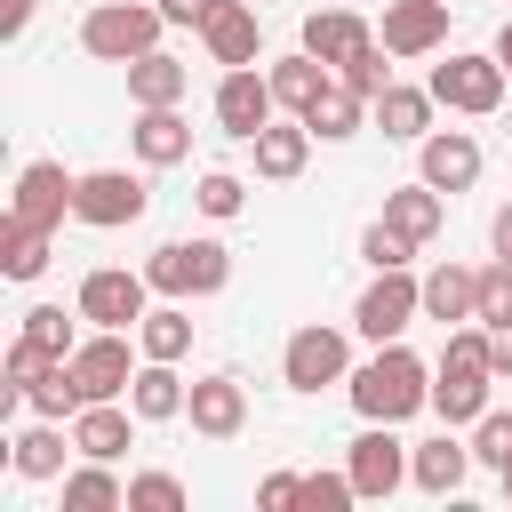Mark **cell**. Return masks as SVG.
<instances>
[{"label": "cell", "mask_w": 512, "mask_h": 512, "mask_svg": "<svg viewBox=\"0 0 512 512\" xmlns=\"http://www.w3.org/2000/svg\"><path fill=\"white\" fill-rule=\"evenodd\" d=\"M488 384H496V328L456 320L432 368V416L440 424H480L488 416Z\"/></svg>", "instance_id": "1"}, {"label": "cell", "mask_w": 512, "mask_h": 512, "mask_svg": "<svg viewBox=\"0 0 512 512\" xmlns=\"http://www.w3.org/2000/svg\"><path fill=\"white\" fill-rule=\"evenodd\" d=\"M344 392H352V408L368 424H408L416 408H432V368L408 344H376V360H360L344 376Z\"/></svg>", "instance_id": "2"}, {"label": "cell", "mask_w": 512, "mask_h": 512, "mask_svg": "<svg viewBox=\"0 0 512 512\" xmlns=\"http://www.w3.org/2000/svg\"><path fill=\"white\" fill-rule=\"evenodd\" d=\"M160 32H168L160 0H96V8L80 16V48H88L96 64H136V56L160 48Z\"/></svg>", "instance_id": "3"}, {"label": "cell", "mask_w": 512, "mask_h": 512, "mask_svg": "<svg viewBox=\"0 0 512 512\" xmlns=\"http://www.w3.org/2000/svg\"><path fill=\"white\" fill-rule=\"evenodd\" d=\"M144 280H152V296H216L224 280H232V248L224 240H160L152 256H144Z\"/></svg>", "instance_id": "4"}, {"label": "cell", "mask_w": 512, "mask_h": 512, "mask_svg": "<svg viewBox=\"0 0 512 512\" xmlns=\"http://www.w3.org/2000/svg\"><path fill=\"white\" fill-rule=\"evenodd\" d=\"M432 104H448V112H472V120H488V112H504V88H512V72L496 64V48L488 56H448V64H432Z\"/></svg>", "instance_id": "5"}, {"label": "cell", "mask_w": 512, "mask_h": 512, "mask_svg": "<svg viewBox=\"0 0 512 512\" xmlns=\"http://www.w3.org/2000/svg\"><path fill=\"white\" fill-rule=\"evenodd\" d=\"M408 320H424V280H416L408 264H392V272H376V280L360 288L352 328H360L368 344H400V328H408Z\"/></svg>", "instance_id": "6"}, {"label": "cell", "mask_w": 512, "mask_h": 512, "mask_svg": "<svg viewBox=\"0 0 512 512\" xmlns=\"http://www.w3.org/2000/svg\"><path fill=\"white\" fill-rule=\"evenodd\" d=\"M280 120V96H272V72H256V64H232L224 80H216V128L232 136V144H256L264 128Z\"/></svg>", "instance_id": "7"}, {"label": "cell", "mask_w": 512, "mask_h": 512, "mask_svg": "<svg viewBox=\"0 0 512 512\" xmlns=\"http://www.w3.org/2000/svg\"><path fill=\"white\" fill-rule=\"evenodd\" d=\"M152 208V192H144V176H128V168H88L80 184H72V216L88 224V232H120V224H136Z\"/></svg>", "instance_id": "8"}, {"label": "cell", "mask_w": 512, "mask_h": 512, "mask_svg": "<svg viewBox=\"0 0 512 512\" xmlns=\"http://www.w3.org/2000/svg\"><path fill=\"white\" fill-rule=\"evenodd\" d=\"M72 312H80V320H96V328H136V320L152 312V280H144V272H128V264H96V272L80 280Z\"/></svg>", "instance_id": "9"}, {"label": "cell", "mask_w": 512, "mask_h": 512, "mask_svg": "<svg viewBox=\"0 0 512 512\" xmlns=\"http://www.w3.org/2000/svg\"><path fill=\"white\" fill-rule=\"evenodd\" d=\"M136 368H144V360H128V328H96V336L72 344V384H80V400H128Z\"/></svg>", "instance_id": "10"}, {"label": "cell", "mask_w": 512, "mask_h": 512, "mask_svg": "<svg viewBox=\"0 0 512 512\" xmlns=\"http://www.w3.org/2000/svg\"><path fill=\"white\" fill-rule=\"evenodd\" d=\"M352 376V352H344V328H296L288 352H280V384L288 392H320V384H344Z\"/></svg>", "instance_id": "11"}, {"label": "cell", "mask_w": 512, "mask_h": 512, "mask_svg": "<svg viewBox=\"0 0 512 512\" xmlns=\"http://www.w3.org/2000/svg\"><path fill=\"white\" fill-rule=\"evenodd\" d=\"M72 184H80V176H64V160H24V168H16V192H8V216L56 232V224L72 216Z\"/></svg>", "instance_id": "12"}, {"label": "cell", "mask_w": 512, "mask_h": 512, "mask_svg": "<svg viewBox=\"0 0 512 512\" xmlns=\"http://www.w3.org/2000/svg\"><path fill=\"white\" fill-rule=\"evenodd\" d=\"M416 176L440 184L448 200L472 192V184H480V136H472V128H432V136L416 144Z\"/></svg>", "instance_id": "13"}, {"label": "cell", "mask_w": 512, "mask_h": 512, "mask_svg": "<svg viewBox=\"0 0 512 512\" xmlns=\"http://www.w3.org/2000/svg\"><path fill=\"white\" fill-rule=\"evenodd\" d=\"M344 472H352V488L376 504V496H392L400 480H408V448L392 440V424H368L360 440H352V456H344Z\"/></svg>", "instance_id": "14"}, {"label": "cell", "mask_w": 512, "mask_h": 512, "mask_svg": "<svg viewBox=\"0 0 512 512\" xmlns=\"http://www.w3.org/2000/svg\"><path fill=\"white\" fill-rule=\"evenodd\" d=\"M376 40H384L392 56H432V48L448 40V0H384Z\"/></svg>", "instance_id": "15"}, {"label": "cell", "mask_w": 512, "mask_h": 512, "mask_svg": "<svg viewBox=\"0 0 512 512\" xmlns=\"http://www.w3.org/2000/svg\"><path fill=\"white\" fill-rule=\"evenodd\" d=\"M136 408H120V400H88L80 416H72V448L80 456H96V464H120L128 448H136Z\"/></svg>", "instance_id": "16"}, {"label": "cell", "mask_w": 512, "mask_h": 512, "mask_svg": "<svg viewBox=\"0 0 512 512\" xmlns=\"http://www.w3.org/2000/svg\"><path fill=\"white\" fill-rule=\"evenodd\" d=\"M184 416H192L200 440H232V432L248 424V384H240V376H200L192 400H184Z\"/></svg>", "instance_id": "17"}, {"label": "cell", "mask_w": 512, "mask_h": 512, "mask_svg": "<svg viewBox=\"0 0 512 512\" xmlns=\"http://www.w3.org/2000/svg\"><path fill=\"white\" fill-rule=\"evenodd\" d=\"M200 40H208V56L232 72V64H256L264 24H256V8H248V0H216V8H208V24H200Z\"/></svg>", "instance_id": "18"}, {"label": "cell", "mask_w": 512, "mask_h": 512, "mask_svg": "<svg viewBox=\"0 0 512 512\" xmlns=\"http://www.w3.org/2000/svg\"><path fill=\"white\" fill-rule=\"evenodd\" d=\"M304 48H312L320 64H336V72H344L360 48H376V24H368V16H352V8H312V16H304Z\"/></svg>", "instance_id": "19"}, {"label": "cell", "mask_w": 512, "mask_h": 512, "mask_svg": "<svg viewBox=\"0 0 512 512\" xmlns=\"http://www.w3.org/2000/svg\"><path fill=\"white\" fill-rule=\"evenodd\" d=\"M128 144H136V160H144V168H176V160H192V128H184V112H176V104H136Z\"/></svg>", "instance_id": "20"}, {"label": "cell", "mask_w": 512, "mask_h": 512, "mask_svg": "<svg viewBox=\"0 0 512 512\" xmlns=\"http://www.w3.org/2000/svg\"><path fill=\"white\" fill-rule=\"evenodd\" d=\"M424 320H440V328H456V320H480V272L440 256V264L424 272Z\"/></svg>", "instance_id": "21"}, {"label": "cell", "mask_w": 512, "mask_h": 512, "mask_svg": "<svg viewBox=\"0 0 512 512\" xmlns=\"http://www.w3.org/2000/svg\"><path fill=\"white\" fill-rule=\"evenodd\" d=\"M264 72H272V96H280V112H296V120H304V112L328 96V80H336V64H320L312 48H296V56L264 64Z\"/></svg>", "instance_id": "22"}, {"label": "cell", "mask_w": 512, "mask_h": 512, "mask_svg": "<svg viewBox=\"0 0 512 512\" xmlns=\"http://www.w3.org/2000/svg\"><path fill=\"white\" fill-rule=\"evenodd\" d=\"M464 472H472V440H424V448H408V480L424 488V496H456L464 488Z\"/></svg>", "instance_id": "23"}, {"label": "cell", "mask_w": 512, "mask_h": 512, "mask_svg": "<svg viewBox=\"0 0 512 512\" xmlns=\"http://www.w3.org/2000/svg\"><path fill=\"white\" fill-rule=\"evenodd\" d=\"M384 224H400V232H408V240L424 248V240H432V232L448 224V192L416 176V184H400V192H384Z\"/></svg>", "instance_id": "24"}, {"label": "cell", "mask_w": 512, "mask_h": 512, "mask_svg": "<svg viewBox=\"0 0 512 512\" xmlns=\"http://www.w3.org/2000/svg\"><path fill=\"white\" fill-rule=\"evenodd\" d=\"M184 400H192V384L176 376V360H144V368H136V384H128V408H136L144 424L184 416Z\"/></svg>", "instance_id": "25"}, {"label": "cell", "mask_w": 512, "mask_h": 512, "mask_svg": "<svg viewBox=\"0 0 512 512\" xmlns=\"http://www.w3.org/2000/svg\"><path fill=\"white\" fill-rule=\"evenodd\" d=\"M184 96H192V64H176L168 48L128 64V104H184Z\"/></svg>", "instance_id": "26"}, {"label": "cell", "mask_w": 512, "mask_h": 512, "mask_svg": "<svg viewBox=\"0 0 512 512\" xmlns=\"http://www.w3.org/2000/svg\"><path fill=\"white\" fill-rule=\"evenodd\" d=\"M368 120H376V112H368V96H360L352 80H328V96L304 112V128H312L320 144H344V136H360Z\"/></svg>", "instance_id": "27"}, {"label": "cell", "mask_w": 512, "mask_h": 512, "mask_svg": "<svg viewBox=\"0 0 512 512\" xmlns=\"http://www.w3.org/2000/svg\"><path fill=\"white\" fill-rule=\"evenodd\" d=\"M368 112H376V128H384L392 144H424V136H432V88H400V80H392Z\"/></svg>", "instance_id": "28"}, {"label": "cell", "mask_w": 512, "mask_h": 512, "mask_svg": "<svg viewBox=\"0 0 512 512\" xmlns=\"http://www.w3.org/2000/svg\"><path fill=\"white\" fill-rule=\"evenodd\" d=\"M304 160H312V128H304V120H272V128L256 136V176H264V184L304 176Z\"/></svg>", "instance_id": "29"}, {"label": "cell", "mask_w": 512, "mask_h": 512, "mask_svg": "<svg viewBox=\"0 0 512 512\" xmlns=\"http://www.w3.org/2000/svg\"><path fill=\"white\" fill-rule=\"evenodd\" d=\"M64 432H56V416H40V424H24L16 440H8V464H16V480H64Z\"/></svg>", "instance_id": "30"}, {"label": "cell", "mask_w": 512, "mask_h": 512, "mask_svg": "<svg viewBox=\"0 0 512 512\" xmlns=\"http://www.w3.org/2000/svg\"><path fill=\"white\" fill-rule=\"evenodd\" d=\"M64 512H128V480H112V464L80 456L64 472Z\"/></svg>", "instance_id": "31"}, {"label": "cell", "mask_w": 512, "mask_h": 512, "mask_svg": "<svg viewBox=\"0 0 512 512\" xmlns=\"http://www.w3.org/2000/svg\"><path fill=\"white\" fill-rule=\"evenodd\" d=\"M136 352H144V360H184V352H192V312H184L176 296L152 304V312L136 320Z\"/></svg>", "instance_id": "32"}, {"label": "cell", "mask_w": 512, "mask_h": 512, "mask_svg": "<svg viewBox=\"0 0 512 512\" xmlns=\"http://www.w3.org/2000/svg\"><path fill=\"white\" fill-rule=\"evenodd\" d=\"M48 240H56V232L8 216V224H0V272H8V280H40V272H48Z\"/></svg>", "instance_id": "33"}, {"label": "cell", "mask_w": 512, "mask_h": 512, "mask_svg": "<svg viewBox=\"0 0 512 512\" xmlns=\"http://www.w3.org/2000/svg\"><path fill=\"white\" fill-rule=\"evenodd\" d=\"M192 208L224 224V216H240V208H248V184H240L232 168H208V176H200V192H192Z\"/></svg>", "instance_id": "34"}, {"label": "cell", "mask_w": 512, "mask_h": 512, "mask_svg": "<svg viewBox=\"0 0 512 512\" xmlns=\"http://www.w3.org/2000/svg\"><path fill=\"white\" fill-rule=\"evenodd\" d=\"M16 336H32V344H40V352H56V360H72V344H80V336H72V320H64V304H32Z\"/></svg>", "instance_id": "35"}, {"label": "cell", "mask_w": 512, "mask_h": 512, "mask_svg": "<svg viewBox=\"0 0 512 512\" xmlns=\"http://www.w3.org/2000/svg\"><path fill=\"white\" fill-rule=\"evenodd\" d=\"M128 512H184V480L176 472H136L128 480Z\"/></svg>", "instance_id": "36"}, {"label": "cell", "mask_w": 512, "mask_h": 512, "mask_svg": "<svg viewBox=\"0 0 512 512\" xmlns=\"http://www.w3.org/2000/svg\"><path fill=\"white\" fill-rule=\"evenodd\" d=\"M472 464H488V472L512 464V416H504V408H488V416L472 424Z\"/></svg>", "instance_id": "37"}, {"label": "cell", "mask_w": 512, "mask_h": 512, "mask_svg": "<svg viewBox=\"0 0 512 512\" xmlns=\"http://www.w3.org/2000/svg\"><path fill=\"white\" fill-rule=\"evenodd\" d=\"M480 328H512V264H480Z\"/></svg>", "instance_id": "38"}, {"label": "cell", "mask_w": 512, "mask_h": 512, "mask_svg": "<svg viewBox=\"0 0 512 512\" xmlns=\"http://www.w3.org/2000/svg\"><path fill=\"white\" fill-rule=\"evenodd\" d=\"M360 256H368L376 272H392V264H408V256H416V240H408L400 224H384V216H376V224L360 232Z\"/></svg>", "instance_id": "39"}, {"label": "cell", "mask_w": 512, "mask_h": 512, "mask_svg": "<svg viewBox=\"0 0 512 512\" xmlns=\"http://www.w3.org/2000/svg\"><path fill=\"white\" fill-rule=\"evenodd\" d=\"M304 512H344V504H360V488H352V472H304V496H296Z\"/></svg>", "instance_id": "40"}, {"label": "cell", "mask_w": 512, "mask_h": 512, "mask_svg": "<svg viewBox=\"0 0 512 512\" xmlns=\"http://www.w3.org/2000/svg\"><path fill=\"white\" fill-rule=\"evenodd\" d=\"M296 496H304V472H264V480H256V504H264V512H288Z\"/></svg>", "instance_id": "41"}, {"label": "cell", "mask_w": 512, "mask_h": 512, "mask_svg": "<svg viewBox=\"0 0 512 512\" xmlns=\"http://www.w3.org/2000/svg\"><path fill=\"white\" fill-rule=\"evenodd\" d=\"M208 8H216V0H160L168 24H208Z\"/></svg>", "instance_id": "42"}, {"label": "cell", "mask_w": 512, "mask_h": 512, "mask_svg": "<svg viewBox=\"0 0 512 512\" xmlns=\"http://www.w3.org/2000/svg\"><path fill=\"white\" fill-rule=\"evenodd\" d=\"M32 8H40V0H0V32H8V40H16V32H24V24H32Z\"/></svg>", "instance_id": "43"}, {"label": "cell", "mask_w": 512, "mask_h": 512, "mask_svg": "<svg viewBox=\"0 0 512 512\" xmlns=\"http://www.w3.org/2000/svg\"><path fill=\"white\" fill-rule=\"evenodd\" d=\"M488 240H496V256H504V264H512V200H504V208H496V224H488Z\"/></svg>", "instance_id": "44"}, {"label": "cell", "mask_w": 512, "mask_h": 512, "mask_svg": "<svg viewBox=\"0 0 512 512\" xmlns=\"http://www.w3.org/2000/svg\"><path fill=\"white\" fill-rule=\"evenodd\" d=\"M496 376H512V328H496Z\"/></svg>", "instance_id": "45"}, {"label": "cell", "mask_w": 512, "mask_h": 512, "mask_svg": "<svg viewBox=\"0 0 512 512\" xmlns=\"http://www.w3.org/2000/svg\"><path fill=\"white\" fill-rule=\"evenodd\" d=\"M496 64H504V72H512V24H504V32H496Z\"/></svg>", "instance_id": "46"}, {"label": "cell", "mask_w": 512, "mask_h": 512, "mask_svg": "<svg viewBox=\"0 0 512 512\" xmlns=\"http://www.w3.org/2000/svg\"><path fill=\"white\" fill-rule=\"evenodd\" d=\"M496 480H504V496H512V464H504V472H496Z\"/></svg>", "instance_id": "47"}, {"label": "cell", "mask_w": 512, "mask_h": 512, "mask_svg": "<svg viewBox=\"0 0 512 512\" xmlns=\"http://www.w3.org/2000/svg\"><path fill=\"white\" fill-rule=\"evenodd\" d=\"M504 136H512V112H504Z\"/></svg>", "instance_id": "48"}]
</instances>
